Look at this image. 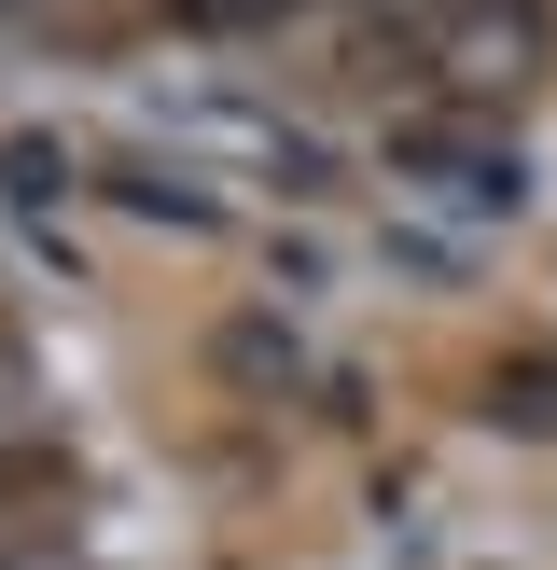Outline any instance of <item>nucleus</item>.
I'll use <instances>...</instances> for the list:
<instances>
[{"label":"nucleus","mask_w":557,"mask_h":570,"mask_svg":"<svg viewBox=\"0 0 557 570\" xmlns=\"http://www.w3.org/2000/svg\"><path fill=\"white\" fill-rule=\"evenodd\" d=\"M418 70H432L460 111H501L529 70H544V0H446V14L418 28Z\"/></svg>","instance_id":"nucleus-1"},{"label":"nucleus","mask_w":557,"mask_h":570,"mask_svg":"<svg viewBox=\"0 0 557 570\" xmlns=\"http://www.w3.org/2000/svg\"><path fill=\"white\" fill-rule=\"evenodd\" d=\"M418 195H446V209H460V223H516V154H488V139H418Z\"/></svg>","instance_id":"nucleus-2"},{"label":"nucleus","mask_w":557,"mask_h":570,"mask_svg":"<svg viewBox=\"0 0 557 570\" xmlns=\"http://www.w3.org/2000/svg\"><path fill=\"white\" fill-rule=\"evenodd\" d=\"M488 417H516V432H557V362H516V376H488Z\"/></svg>","instance_id":"nucleus-3"},{"label":"nucleus","mask_w":557,"mask_h":570,"mask_svg":"<svg viewBox=\"0 0 557 570\" xmlns=\"http://www.w3.org/2000/svg\"><path fill=\"white\" fill-rule=\"evenodd\" d=\"M167 14H195V28H265V14H293V0H167Z\"/></svg>","instance_id":"nucleus-4"},{"label":"nucleus","mask_w":557,"mask_h":570,"mask_svg":"<svg viewBox=\"0 0 557 570\" xmlns=\"http://www.w3.org/2000/svg\"><path fill=\"white\" fill-rule=\"evenodd\" d=\"M14 445H28V376L0 362V460H14Z\"/></svg>","instance_id":"nucleus-5"},{"label":"nucleus","mask_w":557,"mask_h":570,"mask_svg":"<svg viewBox=\"0 0 557 570\" xmlns=\"http://www.w3.org/2000/svg\"><path fill=\"white\" fill-rule=\"evenodd\" d=\"M0 14H28V0H0Z\"/></svg>","instance_id":"nucleus-6"}]
</instances>
